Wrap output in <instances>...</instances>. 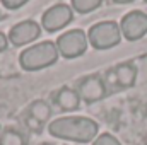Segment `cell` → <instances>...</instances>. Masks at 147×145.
<instances>
[{"label":"cell","mask_w":147,"mask_h":145,"mask_svg":"<svg viewBox=\"0 0 147 145\" xmlns=\"http://www.w3.org/2000/svg\"><path fill=\"white\" fill-rule=\"evenodd\" d=\"M29 114H31L38 123L41 125L43 121H46V119L50 118L51 109H50V106H48L45 101H36V103L31 106V109H29Z\"/></svg>","instance_id":"cell-11"},{"label":"cell","mask_w":147,"mask_h":145,"mask_svg":"<svg viewBox=\"0 0 147 145\" xmlns=\"http://www.w3.org/2000/svg\"><path fill=\"white\" fill-rule=\"evenodd\" d=\"M121 39L120 26L113 21H103L89 29V41L96 50H110Z\"/></svg>","instance_id":"cell-3"},{"label":"cell","mask_w":147,"mask_h":145,"mask_svg":"<svg viewBox=\"0 0 147 145\" xmlns=\"http://www.w3.org/2000/svg\"><path fill=\"white\" fill-rule=\"evenodd\" d=\"M113 2H116V3H130L134 0H113Z\"/></svg>","instance_id":"cell-17"},{"label":"cell","mask_w":147,"mask_h":145,"mask_svg":"<svg viewBox=\"0 0 147 145\" xmlns=\"http://www.w3.org/2000/svg\"><path fill=\"white\" fill-rule=\"evenodd\" d=\"M29 0H2V3L7 7V9H10V10H14V9H19V7H22V5H26Z\"/></svg>","instance_id":"cell-15"},{"label":"cell","mask_w":147,"mask_h":145,"mask_svg":"<svg viewBox=\"0 0 147 145\" xmlns=\"http://www.w3.org/2000/svg\"><path fill=\"white\" fill-rule=\"evenodd\" d=\"M108 79H113L115 84L118 87H130L134 85L135 79H137V68L132 65V63H123V65H118L116 68H113L108 73Z\"/></svg>","instance_id":"cell-9"},{"label":"cell","mask_w":147,"mask_h":145,"mask_svg":"<svg viewBox=\"0 0 147 145\" xmlns=\"http://www.w3.org/2000/svg\"><path fill=\"white\" fill-rule=\"evenodd\" d=\"M41 34V28L39 24L34 21H22L19 24H16L10 33H9V39L12 41V44L16 46H22L28 43H33L34 39H38Z\"/></svg>","instance_id":"cell-8"},{"label":"cell","mask_w":147,"mask_h":145,"mask_svg":"<svg viewBox=\"0 0 147 145\" xmlns=\"http://www.w3.org/2000/svg\"><path fill=\"white\" fill-rule=\"evenodd\" d=\"M7 46H9V39L5 38L3 33H0V51H5V50H7Z\"/></svg>","instance_id":"cell-16"},{"label":"cell","mask_w":147,"mask_h":145,"mask_svg":"<svg viewBox=\"0 0 147 145\" xmlns=\"http://www.w3.org/2000/svg\"><path fill=\"white\" fill-rule=\"evenodd\" d=\"M77 94L80 99L86 103H94L99 101L106 96V84L98 77V75H89L79 80L77 84Z\"/></svg>","instance_id":"cell-7"},{"label":"cell","mask_w":147,"mask_h":145,"mask_svg":"<svg viewBox=\"0 0 147 145\" xmlns=\"http://www.w3.org/2000/svg\"><path fill=\"white\" fill-rule=\"evenodd\" d=\"M58 55L60 53H58L57 43L41 41L38 44H33V46L26 48L21 53L19 62H21V67L24 70L34 72V70H41V68H46V67L53 65L58 60Z\"/></svg>","instance_id":"cell-2"},{"label":"cell","mask_w":147,"mask_h":145,"mask_svg":"<svg viewBox=\"0 0 147 145\" xmlns=\"http://www.w3.org/2000/svg\"><path fill=\"white\" fill-rule=\"evenodd\" d=\"M103 3V0H72V7L79 14H87L96 10L99 5Z\"/></svg>","instance_id":"cell-13"},{"label":"cell","mask_w":147,"mask_h":145,"mask_svg":"<svg viewBox=\"0 0 147 145\" xmlns=\"http://www.w3.org/2000/svg\"><path fill=\"white\" fill-rule=\"evenodd\" d=\"M74 19L72 9L67 3H57L53 7H50L41 19V28H45L48 33H55L60 31L62 28L69 26Z\"/></svg>","instance_id":"cell-5"},{"label":"cell","mask_w":147,"mask_h":145,"mask_svg":"<svg viewBox=\"0 0 147 145\" xmlns=\"http://www.w3.org/2000/svg\"><path fill=\"white\" fill-rule=\"evenodd\" d=\"M58 53L65 58H77L87 50V36L82 29H72L57 39Z\"/></svg>","instance_id":"cell-4"},{"label":"cell","mask_w":147,"mask_h":145,"mask_svg":"<svg viewBox=\"0 0 147 145\" xmlns=\"http://www.w3.org/2000/svg\"><path fill=\"white\" fill-rule=\"evenodd\" d=\"M55 104L62 111H75L80 104V97L77 91H74L70 87H62L55 96Z\"/></svg>","instance_id":"cell-10"},{"label":"cell","mask_w":147,"mask_h":145,"mask_svg":"<svg viewBox=\"0 0 147 145\" xmlns=\"http://www.w3.org/2000/svg\"><path fill=\"white\" fill-rule=\"evenodd\" d=\"M121 34L128 41H137L147 34V14L142 10H132L128 12L120 24Z\"/></svg>","instance_id":"cell-6"},{"label":"cell","mask_w":147,"mask_h":145,"mask_svg":"<svg viewBox=\"0 0 147 145\" xmlns=\"http://www.w3.org/2000/svg\"><path fill=\"white\" fill-rule=\"evenodd\" d=\"M48 132L50 135L62 138V140L89 144L98 138L99 126L94 119L86 118V116H65V118H58L51 121L48 126Z\"/></svg>","instance_id":"cell-1"},{"label":"cell","mask_w":147,"mask_h":145,"mask_svg":"<svg viewBox=\"0 0 147 145\" xmlns=\"http://www.w3.org/2000/svg\"><path fill=\"white\" fill-rule=\"evenodd\" d=\"M92 145H121V144H120L118 138H115L113 135H110V133H103V135H99V137L94 140Z\"/></svg>","instance_id":"cell-14"},{"label":"cell","mask_w":147,"mask_h":145,"mask_svg":"<svg viewBox=\"0 0 147 145\" xmlns=\"http://www.w3.org/2000/svg\"><path fill=\"white\" fill-rule=\"evenodd\" d=\"M0 145H26V138L16 130H7L0 137Z\"/></svg>","instance_id":"cell-12"},{"label":"cell","mask_w":147,"mask_h":145,"mask_svg":"<svg viewBox=\"0 0 147 145\" xmlns=\"http://www.w3.org/2000/svg\"><path fill=\"white\" fill-rule=\"evenodd\" d=\"M146 2H147V0H146Z\"/></svg>","instance_id":"cell-18"}]
</instances>
